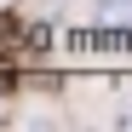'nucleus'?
Segmentation results:
<instances>
[{
    "mask_svg": "<svg viewBox=\"0 0 132 132\" xmlns=\"http://www.w3.org/2000/svg\"><path fill=\"white\" fill-rule=\"evenodd\" d=\"M109 17H132V0H115V6H103Z\"/></svg>",
    "mask_w": 132,
    "mask_h": 132,
    "instance_id": "f257e3e1",
    "label": "nucleus"
}]
</instances>
